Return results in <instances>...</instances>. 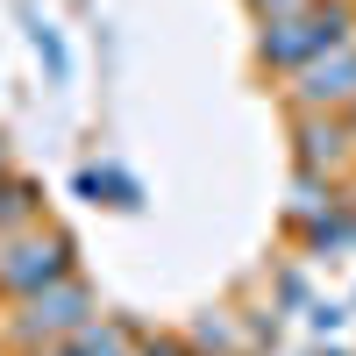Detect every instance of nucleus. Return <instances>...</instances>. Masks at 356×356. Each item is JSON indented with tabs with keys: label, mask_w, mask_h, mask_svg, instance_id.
Returning a JSON list of instances; mask_svg holds the SVG:
<instances>
[{
	"label": "nucleus",
	"mask_w": 356,
	"mask_h": 356,
	"mask_svg": "<svg viewBox=\"0 0 356 356\" xmlns=\"http://www.w3.org/2000/svg\"><path fill=\"white\" fill-rule=\"evenodd\" d=\"M57 271H65V250L57 243H22V250H8V264H0V278L15 292H43V285H57Z\"/></svg>",
	"instance_id": "1"
},
{
	"label": "nucleus",
	"mask_w": 356,
	"mask_h": 356,
	"mask_svg": "<svg viewBox=\"0 0 356 356\" xmlns=\"http://www.w3.org/2000/svg\"><path fill=\"white\" fill-rule=\"evenodd\" d=\"M79 314H86V300L65 285V292H36V314H29V328H79Z\"/></svg>",
	"instance_id": "2"
}]
</instances>
